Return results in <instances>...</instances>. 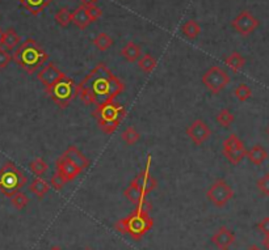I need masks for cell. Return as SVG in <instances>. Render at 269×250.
<instances>
[{
	"instance_id": "6da1fadb",
	"label": "cell",
	"mask_w": 269,
	"mask_h": 250,
	"mask_svg": "<svg viewBox=\"0 0 269 250\" xmlns=\"http://www.w3.org/2000/svg\"><path fill=\"white\" fill-rule=\"evenodd\" d=\"M12 59L27 73L32 75L46 63L47 59H49V54L35 39L28 38L27 41L23 42L15 50Z\"/></svg>"
},
{
	"instance_id": "7a4b0ae2",
	"label": "cell",
	"mask_w": 269,
	"mask_h": 250,
	"mask_svg": "<svg viewBox=\"0 0 269 250\" xmlns=\"http://www.w3.org/2000/svg\"><path fill=\"white\" fill-rule=\"evenodd\" d=\"M97 121L99 129L107 135L115 134L121 125V122L125 119L126 110L115 100H108L105 103L96 105V109L91 113Z\"/></svg>"
},
{
	"instance_id": "3957f363",
	"label": "cell",
	"mask_w": 269,
	"mask_h": 250,
	"mask_svg": "<svg viewBox=\"0 0 269 250\" xmlns=\"http://www.w3.org/2000/svg\"><path fill=\"white\" fill-rule=\"evenodd\" d=\"M112 77H113V73L109 67L104 62H101L77 84V87L91 89L96 97V105H100L109 100L108 92H109V83Z\"/></svg>"
},
{
	"instance_id": "277c9868",
	"label": "cell",
	"mask_w": 269,
	"mask_h": 250,
	"mask_svg": "<svg viewBox=\"0 0 269 250\" xmlns=\"http://www.w3.org/2000/svg\"><path fill=\"white\" fill-rule=\"evenodd\" d=\"M154 225V219L149 214L133 211L126 217L115 223V229L121 235H129L131 239L141 240Z\"/></svg>"
},
{
	"instance_id": "5b68a950",
	"label": "cell",
	"mask_w": 269,
	"mask_h": 250,
	"mask_svg": "<svg viewBox=\"0 0 269 250\" xmlns=\"http://www.w3.org/2000/svg\"><path fill=\"white\" fill-rule=\"evenodd\" d=\"M45 92L59 109H67L71 101L77 97V84L65 73L53 85L45 88Z\"/></svg>"
},
{
	"instance_id": "8992f818",
	"label": "cell",
	"mask_w": 269,
	"mask_h": 250,
	"mask_svg": "<svg viewBox=\"0 0 269 250\" xmlns=\"http://www.w3.org/2000/svg\"><path fill=\"white\" fill-rule=\"evenodd\" d=\"M27 176L13 163H5L0 168V193L11 198L27 185Z\"/></svg>"
},
{
	"instance_id": "52a82bcc",
	"label": "cell",
	"mask_w": 269,
	"mask_h": 250,
	"mask_svg": "<svg viewBox=\"0 0 269 250\" xmlns=\"http://www.w3.org/2000/svg\"><path fill=\"white\" fill-rule=\"evenodd\" d=\"M230 81L229 73L219 66H213L202 75V84L213 95H218L219 92L223 91L230 84Z\"/></svg>"
},
{
	"instance_id": "ba28073f",
	"label": "cell",
	"mask_w": 269,
	"mask_h": 250,
	"mask_svg": "<svg viewBox=\"0 0 269 250\" xmlns=\"http://www.w3.org/2000/svg\"><path fill=\"white\" fill-rule=\"evenodd\" d=\"M206 197L217 207H225L234 198V190L225 179H219L206 191Z\"/></svg>"
},
{
	"instance_id": "9c48e42d",
	"label": "cell",
	"mask_w": 269,
	"mask_h": 250,
	"mask_svg": "<svg viewBox=\"0 0 269 250\" xmlns=\"http://www.w3.org/2000/svg\"><path fill=\"white\" fill-rule=\"evenodd\" d=\"M222 152L229 163L232 165H238L246 157L247 149L244 147V143L235 134H231L230 137L223 141Z\"/></svg>"
},
{
	"instance_id": "30bf717a",
	"label": "cell",
	"mask_w": 269,
	"mask_h": 250,
	"mask_svg": "<svg viewBox=\"0 0 269 250\" xmlns=\"http://www.w3.org/2000/svg\"><path fill=\"white\" fill-rule=\"evenodd\" d=\"M232 28L243 37L250 36L259 27V20L250 11L240 12L231 23Z\"/></svg>"
},
{
	"instance_id": "8fae6325",
	"label": "cell",
	"mask_w": 269,
	"mask_h": 250,
	"mask_svg": "<svg viewBox=\"0 0 269 250\" xmlns=\"http://www.w3.org/2000/svg\"><path fill=\"white\" fill-rule=\"evenodd\" d=\"M150 164H151V155L147 156V161H146V167L143 169L141 173H139L137 177H135L131 183L135 186H138L139 189L142 190L143 194L147 195L149 193H151L153 190H155L158 187V181L151 176L150 173Z\"/></svg>"
},
{
	"instance_id": "7c38bea8",
	"label": "cell",
	"mask_w": 269,
	"mask_h": 250,
	"mask_svg": "<svg viewBox=\"0 0 269 250\" xmlns=\"http://www.w3.org/2000/svg\"><path fill=\"white\" fill-rule=\"evenodd\" d=\"M187 135L192 139V142L196 145H201L205 141H208L209 138H210L212 130L209 129L208 125L202 119H196L187 129Z\"/></svg>"
},
{
	"instance_id": "4fadbf2b",
	"label": "cell",
	"mask_w": 269,
	"mask_h": 250,
	"mask_svg": "<svg viewBox=\"0 0 269 250\" xmlns=\"http://www.w3.org/2000/svg\"><path fill=\"white\" fill-rule=\"evenodd\" d=\"M212 243L219 250H229L235 243V235L227 227H219L212 236Z\"/></svg>"
},
{
	"instance_id": "5bb4252c",
	"label": "cell",
	"mask_w": 269,
	"mask_h": 250,
	"mask_svg": "<svg viewBox=\"0 0 269 250\" xmlns=\"http://www.w3.org/2000/svg\"><path fill=\"white\" fill-rule=\"evenodd\" d=\"M63 75H65V73L58 69L53 62H50V63H46V65L43 66L42 70L37 73V79L43 84V87L47 88L50 87V85H53V84Z\"/></svg>"
},
{
	"instance_id": "9a60e30c",
	"label": "cell",
	"mask_w": 269,
	"mask_h": 250,
	"mask_svg": "<svg viewBox=\"0 0 269 250\" xmlns=\"http://www.w3.org/2000/svg\"><path fill=\"white\" fill-rule=\"evenodd\" d=\"M55 169H57V172H59L61 175L65 176V179H67V182L74 181V179H77V176L81 173V172L79 171L70 160L66 159L63 155L59 156L57 159V161H55Z\"/></svg>"
},
{
	"instance_id": "2e32d148",
	"label": "cell",
	"mask_w": 269,
	"mask_h": 250,
	"mask_svg": "<svg viewBox=\"0 0 269 250\" xmlns=\"http://www.w3.org/2000/svg\"><path fill=\"white\" fill-rule=\"evenodd\" d=\"M63 156H65L67 160H70V161H71V163H73L80 172H83L84 169H87V168L89 167V160L87 159L75 145H70V147L63 152Z\"/></svg>"
},
{
	"instance_id": "e0dca14e",
	"label": "cell",
	"mask_w": 269,
	"mask_h": 250,
	"mask_svg": "<svg viewBox=\"0 0 269 250\" xmlns=\"http://www.w3.org/2000/svg\"><path fill=\"white\" fill-rule=\"evenodd\" d=\"M71 23H74L79 29L84 31L87 29L89 24L92 23L89 20V16L87 13V8L84 5H79L74 12H71Z\"/></svg>"
},
{
	"instance_id": "ac0fdd59",
	"label": "cell",
	"mask_w": 269,
	"mask_h": 250,
	"mask_svg": "<svg viewBox=\"0 0 269 250\" xmlns=\"http://www.w3.org/2000/svg\"><path fill=\"white\" fill-rule=\"evenodd\" d=\"M20 4L27 9L31 15L37 16L53 1V0H19Z\"/></svg>"
},
{
	"instance_id": "d6986e66",
	"label": "cell",
	"mask_w": 269,
	"mask_h": 250,
	"mask_svg": "<svg viewBox=\"0 0 269 250\" xmlns=\"http://www.w3.org/2000/svg\"><path fill=\"white\" fill-rule=\"evenodd\" d=\"M121 55H122L127 62L130 63H134L141 58L142 55V50H141V46L134 43V42H127L126 45L123 46L121 49Z\"/></svg>"
},
{
	"instance_id": "ffe728a7",
	"label": "cell",
	"mask_w": 269,
	"mask_h": 250,
	"mask_svg": "<svg viewBox=\"0 0 269 250\" xmlns=\"http://www.w3.org/2000/svg\"><path fill=\"white\" fill-rule=\"evenodd\" d=\"M246 157L250 160L251 163L254 164V165H262L267 159H268V152L262 147V145H254V147L251 148L250 151H247Z\"/></svg>"
},
{
	"instance_id": "44dd1931",
	"label": "cell",
	"mask_w": 269,
	"mask_h": 250,
	"mask_svg": "<svg viewBox=\"0 0 269 250\" xmlns=\"http://www.w3.org/2000/svg\"><path fill=\"white\" fill-rule=\"evenodd\" d=\"M29 190L35 194L36 197L42 199L47 194V191L50 190V183L45 181L43 179H36L35 181L32 182L31 186H29Z\"/></svg>"
},
{
	"instance_id": "7402d4cb",
	"label": "cell",
	"mask_w": 269,
	"mask_h": 250,
	"mask_svg": "<svg viewBox=\"0 0 269 250\" xmlns=\"http://www.w3.org/2000/svg\"><path fill=\"white\" fill-rule=\"evenodd\" d=\"M225 63H226V66L231 70V71L239 72L243 67H244V65H246V59H244V57H242L240 54L234 51V53H231L230 55L225 59Z\"/></svg>"
},
{
	"instance_id": "603a6c76",
	"label": "cell",
	"mask_w": 269,
	"mask_h": 250,
	"mask_svg": "<svg viewBox=\"0 0 269 250\" xmlns=\"http://www.w3.org/2000/svg\"><path fill=\"white\" fill-rule=\"evenodd\" d=\"M137 62H138V67L141 69V71L146 72V73H151V72L156 69V65H158L156 59L151 54L141 55V58Z\"/></svg>"
},
{
	"instance_id": "cb8c5ba5",
	"label": "cell",
	"mask_w": 269,
	"mask_h": 250,
	"mask_svg": "<svg viewBox=\"0 0 269 250\" xmlns=\"http://www.w3.org/2000/svg\"><path fill=\"white\" fill-rule=\"evenodd\" d=\"M125 89V84L119 77H117L115 75H113V77L111 79V83H109V92H108V97L109 100H115L118 97V95H121Z\"/></svg>"
},
{
	"instance_id": "d4e9b609",
	"label": "cell",
	"mask_w": 269,
	"mask_h": 250,
	"mask_svg": "<svg viewBox=\"0 0 269 250\" xmlns=\"http://www.w3.org/2000/svg\"><path fill=\"white\" fill-rule=\"evenodd\" d=\"M181 32H183L185 37H188L189 39H196V38L198 37V35L201 33V27L198 25L197 21H194V20H188L187 23L183 24Z\"/></svg>"
},
{
	"instance_id": "484cf974",
	"label": "cell",
	"mask_w": 269,
	"mask_h": 250,
	"mask_svg": "<svg viewBox=\"0 0 269 250\" xmlns=\"http://www.w3.org/2000/svg\"><path fill=\"white\" fill-rule=\"evenodd\" d=\"M93 45L96 46L97 50H100V51H107L112 45H113V39L108 33L105 32H101L96 37L93 38Z\"/></svg>"
},
{
	"instance_id": "4316f807",
	"label": "cell",
	"mask_w": 269,
	"mask_h": 250,
	"mask_svg": "<svg viewBox=\"0 0 269 250\" xmlns=\"http://www.w3.org/2000/svg\"><path fill=\"white\" fill-rule=\"evenodd\" d=\"M20 37L19 35L16 33L15 29H8V31L4 32V38H3V46L5 47V50H13L16 46L19 45Z\"/></svg>"
},
{
	"instance_id": "83f0119b",
	"label": "cell",
	"mask_w": 269,
	"mask_h": 250,
	"mask_svg": "<svg viewBox=\"0 0 269 250\" xmlns=\"http://www.w3.org/2000/svg\"><path fill=\"white\" fill-rule=\"evenodd\" d=\"M123 195L129 199V202H131L133 205H135V203H138L141 199H143V198L146 197L145 194H143V191L141 189H139L138 186L133 185V183H130V186L127 187L125 191H123Z\"/></svg>"
},
{
	"instance_id": "f1b7e54d",
	"label": "cell",
	"mask_w": 269,
	"mask_h": 250,
	"mask_svg": "<svg viewBox=\"0 0 269 250\" xmlns=\"http://www.w3.org/2000/svg\"><path fill=\"white\" fill-rule=\"evenodd\" d=\"M29 168H31V171L33 175L41 177V176H43L46 173L47 169H49V165H47L45 160L41 159V157H37V159H35L32 161Z\"/></svg>"
},
{
	"instance_id": "f546056e",
	"label": "cell",
	"mask_w": 269,
	"mask_h": 250,
	"mask_svg": "<svg viewBox=\"0 0 269 250\" xmlns=\"http://www.w3.org/2000/svg\"><path fill=\"white\" fill-rule=\"evenodd\" d=\"M54 19H55L58 25H61L62 28L69 27V24L71 23V11H70L67 7L61 8V9L55 13Z\"/></svg>"
},
{
	"instance_id": "4dcf8cb0",
	"label": "cell",
	"mask_w": 269,
	"mask_h": 250,
	"mask_svg": "<svg viewBox=\"0 0 269 250\" xmlns=\"http://www.w3.org/2000/svg\"><path fill=\"white\" fill-rule=\"evenodd\" d=\"M121 138H122V141L125 142L127 145H133V144H135L137 142H139V139H141V134H139L133 126H129V127H126V130L123 131Z\"/></svg>"
},
{
	"instance_id": "1f68e13d",
	"label": "cell",
	"mask_w": 269,
	"mask_h": 250,
	"mask_svg": "<svg viewBox=\"0 0 269 250\" xmlns=\"http://www.w3.org/2000/svg\"><path fill=\"white\" fill-rule=\"evenodd\" d=\"M77 97L81 100V103L84 105H96V97L88 88L77 87Z\"/></svg>"
},
{
	"instance_id": "d6a6232c",
	"label": "cell",
	"mask_w": 269,
	"mask_h": 250,
	"mask_svg": "<svg viewBox=\"0 0 269 250\" xmlns=\"http://www.w3.org/2000/svg\"><path fill=\"white\" fill-rule=\"evenodd\" d=\"M11 203L16 210H23L25 209L28 203H29V198L27 197V194L21 193V191H17V193L13 194L11 197Z\"/></svg>"
},
{
	"instance_id": "836d02e7",
	"label": "cell",
	"mask_w": 269,
	"mask_h": 250,
	"mask_svg": "<svg viewBox=\"0 0 269 250\" xmlns=\"http://www.w3.org/2000/svg\"><path fill=\"white\" fill-rule=\"evenodd\" d=\"M234 96L239 100V101L244 103V101H247V100L251 99V96H252V91H251V88L248 87V85H246V84H239L238 87L235 88Z\"/></svg>"
},
{
	"instance_id": "e575fe53",
	"label": "cell",
	"mask_w": 269,
	"mask_h": 250,
	"mask_svg": "<svg viewBox=\"0 0 269 250\" xmlns=\"http://www.w3.org/2000/svg\"><path fill=\"white\" fill-rule=\"evenodd\" d=\"M234 121V114L231 113L229 109H222L217 114V122H218L219 125H222L223 127H229Z\"/></svg>"
},
{
	"instance_id": "d590c367",
	"label": "cell",
	"mask_w": 269,
	"mask_h": 250,
	"mask_svg": "<svg viewBox=\"0 0 269 250\" xmlns=\"http://www.w3.org/2000/svg\"><path fill=\"white\" fill-rule=\"evenodd\" d=\"M66 183H67V179H66L65 176L61 175L59 172H55L50 179V185L53 186L54 189L57 190V191H61V190L65 187Z\"/></svg>"
},
{
	"instance_id": "8d00e7d4",
	"label": "cell",
	"mask_w": 269,
	"mask_h": 250,
	"mask_svg": "<svg viewBox=\"0 0 269 250\" xmlns=\"http://www.w3.org/2000/svg\"><path fill=\"white\" fill-rule=\"evenodd\" d=\"M134 206H135L134 211H137V213H141V214H150L151 210H153V205H151V202L147 201L146 198L141 199V201H139L138 203H135Z\"/></svg>"
},
{
	"instance_id": "74e56055",
	"label": "cell",
	"mask_w": 269,
	"mask_h": 250,
	"mask_svg": "<svg viewBox=\"0 0 269 250\" xmlns=\"http://www.w3.org/2000/svg\"><path fill=\"white\" fill-rule=\"evenodd\" d=\"M256 186H258V189L260 190L264 195L269 197V173H266L262 179H259Z\"/></svg>"
},
{
	"instance_id": "f35d334b",
	"label": "cell",
	"mask_w": 269,
	"mask_h": 250,
	"mask_svg": "<svg viewBox=\"0 0 269 250\" xmlns=\"http://www.w3.org/2000/svg\"><path fill=\"white\" fill-rule=\"evenodd\" d=\"M85 8H87V13H88L89 16V20H91L92 23L100 19L101 15H103V11H101L100 8L97 7L96 4H92V5H89V7H85Z\"/></svg>"
},
{
	"instance_id": "ab89813d",
	"label": "cell",
	"mask_w": 269,
	"mask_h": 250,
	"mask_svg": "<svg viewBox=\"0 0 269 250\" xmlns=\"http://www.w3.org/2000/svg\"><path fill=\"white\" fill-rule=\"evenodd\" d=\"M11 61H12V57H11V54L8 53V50L0 47V70L5 69V67L9 65V62Z\"/></svg>"
},
{
	"instance_id": "60d3db41",
	"label": "cell",
	"mask_w": 269,
	"mask_h": 250,
	"mask_svg": "<svg viewBox=\"0 0 269 250\" xmlns=\"http://www.w3.org/2000/svg\"><path fill=\"white\" fill-rule=\"evenodd\" d=\"M258 229L262 232L264 236H269V216L260 220V223L258 224Z\"/></svg>"
},
{
	"instance_id": "b9f144b4",
	"label": "cell",
	"mask_w": 269,
	"mask_h": 250,
	"mask_svg": "<svg viewBox=\"0 0 269 250\" xmlns=\"http://www.w3.org/2000/svg\"><path fill=\"white\" fill-rule=\"evenodd\" d=\"M97 0H80V5H84V7H89L92 4H96Z\"/></svg>"
},
{
	"instance_id": "7bdbcfd3",
	"label": "cell",
	"mask_w": 269,
	"mask_h": 250,
	"mask_svg": "<svg viewBox=\"0 0 269 250\" xmlns=\"http://www.w3.org/2000/svg\"><path fill=\"white\" fill-rule=\"evenodd\" d=\"M263 245L269 250V236H266V237H264V240H263Z\"/></svg>"
},
{
	"instance_id": "ee69618b",
	"label": "cell",
	"mask_w": 269,
	"mask_h": 250,
	"mask_svg": "<svg viewBox=\"0 0 269 250\" xmlns=\"http://www.w3.org/2000/svg\"><path fill=\"white\" fill-rule=\"evenodd\" d=\"M3 38H4V31L0 28V47L3 46Z\"/></svg>"
},
{
	"instance_id": "f6af8a7d",
	"label": "cell",
	"mask_w": 269,
	"mask_h": 250,
	"mask_svg": "<svg viewBox=\"0 0 269 250\" xmlns=\"http://www.w3.org/2000/svg\"><path fill=\"white\" fill-rule=\"evenodd\" d=\"M247 250H262V249H260V248H259L258 245H251V247L248 248V249H247Z\"/></svg>"
},
{
	"instance_id": "bcb514c9",
	"label": "cell",
	"mask_w": 269,
	"mask_h": 250,
	"mask_svg": "<svg viewBox=\"0 0 269 250\" xmlns=\"http://www.w3.org/2000/svg\"><path fill=\"white\" fill-rule=\"evenodd\" d=\"M50 250H62V249L58 247H53V248H50Z\"/></svg>"
},
{
	"instance_id": "7dc6e473",
	"label": "cell",
	"mask_w": 269,
	"mask_h": 250,
	"mask_svg": "<svg viewBox=\"0 0 269 250\" xmlns=\"http://www.w3.org/2000/svg\"><path fill=\"white\" fill-rule=\"evenodd\" d=\"M268 135H269V127H268Z\"/></svg>"
},
{
	"instance_id": "c3c4849f",
	"label": "cell",
	"mask_w": 269,
	"mask_h": 250,
	"mask_svg": "<svg viewBox=\"0 0 269 250\" xmlns=\"http://www.w3.org/2000/svg\"><path fill=\"white\" fill-rule=\"evenodd\" d=\"M84 250H91V249H84Z\"/></svg>"
},
{
	"instance_id": "681fc988",
	"label": "cell",
	"mask_w": 269,
	"mask_h": 250,
	"mask_svg": "<svg viewBox=\"0 0 269 250\" xmlns=\"http://www.w3.org/2000/svg\"><path fill=\"white\" fill-rule=\"evenodd\" d=\"M97 1H99V0H97Z\"/></svg>"
}]
</instances>
